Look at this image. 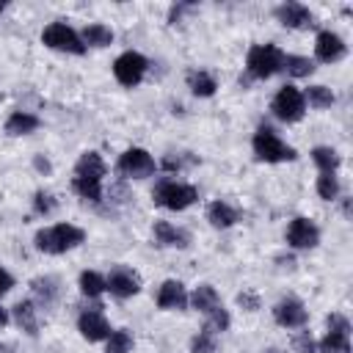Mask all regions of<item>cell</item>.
<instances>
[{"label": "cell", "instance_id": "1", "mask_svg": "<svg viewBox=\"0 0 353 353\" xmlns=\"http://www.w3.org/2000/svg\"><path fill=\"white\" fill-rule=\"evenodd\" d=\"M83 240H85V232L74 223H55V226L39 229L33 237L36 248L44 254H66V251L77 248Z\"/></svg>", "mask_w": 353, "mask_h": 353}, {"label": "cell", "instance_id": "2", "mask_svg": "<svg viewBox=\"0 0 353 353\" xmlns=\"http://www.w3.org/2000/svg\"><path fill=\"white\" fill-rule=\"evenodd\" d=\"M284 52L276 44H254L245 55V69L254 80H268L276 72H281Z\"/></svg>", "mask_w": 353, "mask_h": 353}, {"label": "cell", "instance_id": "3", "mask_svg": "<svg viewBox=\"0 0 353 353\" xmlns=\"http://www.w3.org/2000/svg\"><path fill=\"white\" fill-rule=\"evenodd\" d=\"M251 146H254V154L262 163H287V160H295V149L287 146L268 124L256 127V132L251 138Z\"/></svg>", "mask_w": 353, "mask_h": 353}, {"label": "cell", "instance_id": "4", "mask_svg": "<svg viewBox=\"0 0 353 353\" xmlns=\"http://www.w3.org/2000/svg\"><path fill=\"white\" fill-rule=\"evenodd\" d=\"M152 199H154L157 207L179 212V210H188L199 199V193H196L193 185H185V182H176V179H160L152 190Z\"/></svg>", "mask_w": 353, "mask_h": 353}, {"label": "cell", "instance_id": "5", "mask_svg": "<svg viewBox=\"0 0 353 353\" xmlns=\"http://www.w3.org/2000/svg\"><path fill=\"white\" fill-rule=\"evenodd\" d=\"M41 41L50 50H58V52H69V55H83L85 52V44H83L80 33L66 22H50L41 30Z\"/></svg>", "mask_w": 353, "mask_h": 353}, {"label": "cell", "instance_id": "6", "mask_svg": "<svg viewBox=\"0 0 353 353\" xmlns=\"http://www.w3.org/2000/svg\"><path fill=\"white\" fill-rule=\"evenodd\" d=\"M270 110L279 121H287V124H295L303 119L306 113V102H303V94L295 88V85H281L279 94L273 97L270 102Z\"/></svg>", "mask_w": 353, "mask_h": 353}, {"label": "cell", "instance_id": "7", "mask_svg": "<svg viewBox=\"0 0 353 353\" xmlns=\"http://www.w3.org/2000/svg\"><path fill=\"white\" fill-rule=\"evenodd\" d=\"M146 66H149V61H146L141 52L127 50V52H121V55L113 61V74H116V80H119L121 85L135 88V85L143 80Z\"/></svg>", "mask_w": 353, "mask_h": 353}, {"label": "cell", "instance_id": "8", "mask_svg": "<svg viewBox=\"0 0 353 353\" xmlns=\"http://www.w3.org/2000/svg\"><path fill=\"white\" fill-rule=\"evenodd\" d=\"M116 171H119L121 176H127V179H146V176L154 174V157H152L146 149L132 146V149H127V152L119 157Z\"/></svg>", "mask_w": 353, "mask_h": 353}, {"label": "cell", "instance_id": "9", "mask_svg": "<svg viewBox=\"0 0 353 353\" xmlns=\"http://www.w3.org/2000/svg\"><path fill=\"white\" fill-rule=\"evenodd\" d=\"M77 331H80V336L88 339V342H102V339L110 336V325H108V320H105L99 303H94L91 309L80 312V317H77Z\"/></svg>", "mask_w": 353, "mask_h": 353}, {"label": "cell", "instance_id": "10", "mask_svg": "<svg viewBox=\"0 0 353 353\" xmlns=\"http://www.w3.org/2000/svg\"><path fill=\"white\" fill-rule=\"evenodd\" d=\"M273 320L281 328H303L306 320H309V312H306V306L298 298H281L273 306Z\"/></svg>", "mask_w": 353, "mask_h": 353}, {"label": "cell", "instance_id": "11", "mask_svg": "<svg viewBox=\"0 0 353 353\" xmlns=\"http://www.w3.org/2000/svg\"><path fill=\"white\" fill-rule=\"evenodd\" d=\"M287 243L292 248H314L320 243V229L314 221L309 218H292L290 226H287Z\"/></svg>", "mask_w": 353, "mask_h": 353}, {"label": "cell", "instance_id": "12", "mask_svg": "<svg viewBox=\"0 0 353 353\" xmlns=\"http://www.w3.org/2000/svg\"><path fill=\"white\" fill-rule=\"evenodd\" d=\"M345 52H347V44L342 41L339 33H334V30H320L317 33V39H314V55H317V61L336 63V61L345 58Z\"/></svg>", "mask_w": 353, "mask_h": 353}, {"label": "cell", "instance_id": "13", "mask_svg": "<svg viewBox=\"0 0 353 353\" xmlns=\"http://www.w3.org/2000/svg\"><path fill=\"white\" fill-rule=\"evenodd\" d=\"M105 284H108L110 295H116V298H132V295L141 290L138 273L130 270V268H124V265H116V268L110 270V276L105 279Z\"/></svg>", "mask_w": 353, "mask_h": 353}, {"label": "cell", "instance_id": "14", "mask_svg": "<svg viewBox=\"0 0 353 353\" xmlns=\"http://www.w3.org/2000/svg\"><path fill=\"white\" fill-rule=\"evenodd\" d=\"M276 19L284 28H292V30H306V28L314 25V14L303 3H281L276 8Z\"/></svg>", "mask_w": 353, "mask_h": 353}, {"label": "cell", "instance_id": "15", "mask_svg": "<svg viewBox=\"0 0 353 353\" xmlns=\"http://www.w3.org/2000/svg\"><path fill=\"white\" fill-rule=\"evenodd\" d=\"M157 306L165 309V312H182L188 306V292H185V284L176 281V279H168L160 284L157 290Z\"/></svg>", "mask_w": 353, "mask_h": 353}, {"label": "cell", "instance_id": "16", "mask_svg": "<svg viewBox=\"0 0 353 353\" xmlns=\"http://www.w3.org/2000/svg\"><path fill=\"white\" fill-rule=\"evenodd\" d=\"M152 234L160 245L165 248H188L190 245V232H185L182 226H174L168 221H154L152 226Z\"/></svg>", "mask_w": 353, "mask_h": 353}, {"label": "cell", "instance_id": "17", "mask_svg": "<svg viewBox=\"0 0 353 353\" xmlns=\"http://www.w3.org/2000/svg\"><path fill=\"white\" fill-rule=\"evenodd\" d=\"M108 174V165L102 160L99 152H83L80 160L74 163V176H83V179H102Z\"/></svg>", "mask_w": 353, "mask_h": 353}, {"label": "cell", "instance_id": "18", "mask_svg": "<svg viewBox=\"0 0 353 353\" xmlns=\"http://www.w3.org/2000/svg\"><path fill=\"white\" fill-rule=\"evenodd\" d=\"M207 221H210L215 229H229V226H234V223L240 221V212H237L229 201L215 199V201L207 207Z\"/></svg>", "mask_w": 353, "mask_h": 353}, {"label": "cell", "instance_id": "19", "mask_svg": "<svg viewBox=\"0 0 353 353\" xmlns=\"http://www.w3.org/2000/svg\"><path fill=\"white\" fill-rule=\"evenodd\" d=\"M30 292H33V298L41 306H52L55 298H58V292H61V281L55 276H36L30 281Z\"/></svg>", "mask_w": 353, "mask_h": 353}, {"label": "cell", "instance_id": "20", "mask_svg": "<svg viewBox=\"0 0 353 353\" xmlns=\"http://www.w3.org/2000/svg\"><path fill=\"white\" fill-rule=\"evenodd\" d=\"M11 317H14V323H17L25 334H30V336L39 334V317H36V303H33V301H19V303H14Z\"/></svg>", "mask_w": 353, "mask_h": 353}, {"label": "cell", "instance_id": "21", "mask_svg": "<svg viewBox=\"0 0 353 353\" xmlns=\"http://www.w3.org/2000/svg\"><path fill=\"white\" fill-rule=\"evenodd\" d=\"M188 303H190L196 312L210 314L215 306H221V298H218V292H215L212 284H199V287L193 290V295L188 298Z\"/></svg>", "mask_w": 353, "mask_h": 353}, {"label": "cell", "instance_id": "22", "mask_svg": "<svg viewBox=\"0 0 353 353\" xmlns=\"http://www.w3.org/2000/svg\"><path fill=\"white\" fill-rule=\"evenodd\" d=\"M33 130H39V119L28 110H14L8 119H6V132L8 135H30Z\"/></svg>", "mask_w": 353, "mask_h": 353}, {"label": "cell", "instance_id": "23", "mask_svg": "<svg viewBox=\"0 0 353 353\" xmlns=\"http://www.w3.org/2000/svg\"><path fill=\"white\" fill-rule=\"evenodd\" d=\"M80 39L85 47H108V44H113V30L102 22H94V25H85Z\"/></svg>", "mask_w": 353, "mask_h": 353}, {"label": "cell", "instance_id": "24", "mask_svg": "<svg viewBox=\"0 0 353 353\" xmlns=\"http://www.w3.org/2000/svg\"><path fill=\"white\" fill-rule=\"evenodd\" d=\"M188 88H190L196 97H212L215 88H218V83H215L212 74H207V72H201V69H193V72H188Z\"/></svg>", "mask_w": 353, "mask_h": 353}, {"label": "cell", "instance_id": "25", "mask_svg": "<svg viewBox=\"0 0 353 353\" xmlns=\"http://www.w3.org/2000/svg\"><path fill=\"white\" fill-rule=\"evenodd\" d=\"M301 94H303V102H309V108H314V110H325V108H331L334 99H336L328 85H309V88L301 91Z\"/></svg>", "mask_w": 353, "mask_h": 353}, {"label": "cell", "instance_id": "26", "mask_svg": "<svg viewBox=\"0 0 353 353\" xmlns=\"http://www.w3.org/2000/svg\"><path fill=\"white\" fill-rule=\"evenodd\" d=\"M312 160L320 168V174H336V168L342 163L339 154H336V149H331V146H314L312 149Z\"/></svg>", "mask_w": 353, "mask_h": 353}, {"label": "cell", "instance_id": "27", "mask_svg": "<svg viewBox=\"0 0 353 353\" xmlns=\"http://www.w3.org/2000/svg\"><path fill=\"white\" fill-rule=\"evenodd\" d=\"M77 284H80V292H83L85 298H99V295L108 290L105 276L97 273V270H83L80 279H77Z\"/></svg>", "mask_w": 353, "mask_h": 353}, {"label": "cell", "instance_id": "28", "mask_svg": "<svg viewBox=\"0 0 353 353\" xmlns=\"http://www.w3.org/2000/svg\"><path fill=\"white\" fill-rule=\"evenodd\" d=\"M72 188L80 199L85 201H102V179H83V176H74L72 179Z\"/></svg>", "mask_w": 353, "mask_h": 353}, {"label": "cell", "instance_id": "29", "mask_svg": "<svg viewBox=\"0 0 353 353\" xmlns=\"http://www.w3.org/2000/svg\"><path fill=\"white\" fill-rule=\"evenodd\" d=\"M320 353H350V336L347 334H336V331H328L320 345H317Z\"/></svg>", "mask_w": 353, "mask_h": 353}, {"label": "cell", "instance_id": "30", "mask_svg": "<svg viewBox=\"0 0 353 353\" xmlns=\"http://www.w3.org/2000/svg\"><path fill=\"white\" fill-rule=\"evenodd\" d=\"M281 69H284L290 77H309V74L314 72V63H312L309 58H303V55H284Z\"/></svg>", "mask_w": 353, "mask_h": 353}, {"label": "cell", "instance_id": "31", "mask_svg": "<svg viewBox=\"0 0 353 353\" xmlns=\"http://www.w3.org/2000/svg\"><path fill=\"white\" fill-rule=\"evenodd\" d=\"M130 350H132V334L127 328L110 331V336L105 339V353H130Z\"/></svg>", "mask_w": 353, "mask_h": 353}, {"label": "cell", "instance_id": "32", "mask_svg": "<svg viewBox=\"0 0 353 353\" xmlns=\"http://www.w3.org/2000/svg\"><path fill=\"white\" fill-rule=\"evenodd\" d=\"M317 196L323 201H334L339 196V179H336V174H320L317 176Z\"/></svg>", "mask_w": 353, "mask_h": 353}, {"label": "cell", "instance_id": "33", "mask_svg": "<svg viewBox=\"0 0 353 353\" xmlns=\"http://www.w3.org/2000/svg\"><path fill=\"white\" fill-rule=\"evenodd\" d=\"M207 317V323H204V328L207 331H212V334H221V331H226L229 325H232V317H229V312L223 309V306H215L210 314H204Z\"/></svg>", "mask_w": 353, "mask_h": 353}, {"label": "cell", "instance_id": "34", "mask_svg": "<svg viewBox=\"0 0 353 353\" xmlns=\"http://www.w3.org/2000/svg\"><path fill=\"white\" fill-rule=\"evenodd\" d=\"M190 353H215V334L201 328L193 339H190Z\"/></svg>", "mask_w": 353, "mask_h": 353}, {"label": "cell", "instance_id": "35", "mask_svg": "<svg viewBox=\"0 0 353 353\" xmlns=\"http://www.w3.org/2000/svg\"><path fill=\"white\" fill-rule=\"evenodd\" d=\"M33 210H36L39 215H50V212L55 210V199H52V193H47V190H36V196H33Z\"/></svg>", "mask_w": 353, "mask_h": 353}, {"label": "cell", "instance_id": "36", "mask_svg": "<svg viewBox=\"0 0 353 353\" xmlns=\"http://www.w3.org/2000/svg\"><path fill=\"white\" fill-rule=\"evenodd\" d=\"M292 347H295V353H317V342L312 339L309 331H298L292 336Z\"/></svg>", "mask_w": 353, "mask_h": 353}, {"label": "cell", "instance_id": "37", "mask_svg": "<svg viewBox=\"0 0 353 353\" xmlns=\"http://www.w3.org/2000/svg\"><path fill=\"white\" fill-rule=\"evenodd\" d=\"M328 331H336V334H347V336H350V323H347V317L339 314V312L328 314Z\"/></svg>", "mask_w": 353, "mask_h": 353}, {"label": "cell", "instance_id": "38", "mask_svg": "<svg viewBox=\"0 0 353 353\" xmlns=\"http://www.w3.org/2000/svg\"><path fill=\"white\" fill-rule=\"evenodd\" d=\"M237 306H243L245 312H256V309H259V298H256V292H251V290L237 292Z\"/></svg>", "mask_w": 353, "mask_h": 353}, {"label": "cell", "instance_id": "39", "mask_svg": "<svg viewBox=\"0 0 353 353\" xmlns=\"http://www.w3.org/2000/svg\"><path fill=\"white\" fill-rule=\"evenodd\" d=\"M11 287H14V279H11V273H8L6 268H0V295H6Z\"/></svg>", "mask_w": 353, "mask_h": 353}, {"label": "cell", "instance_id": "40", "mask_svg": "<svg viewBox=\"0 0 353 353\" xmlns=\"http://www.w3.org/2000/svg\"><path fill=\"white\" fill-rule=\"evenodd\" d=\"M185 163H188L185 157H165V160H163V165H165L168 171H179V168H185Z\"/></svg>", "mask_w": 353, "mask_h": 353}, {"label": "cell", "instance_id": "41", "mask_svg": "<svg viewBox=\"0 0 353 353\" xmlns=\"http://www.w3.org/2000/svg\"><path fill=\"white\" fill-rule=\"evenodd\" d=\"M33 165H36L39 171H50V163H47L41 154H36V157H33Z\"/></svg>", "mask_w": 353, "mask_h": 353}, {"label": "cell", "instance_id": "42", "mask_svg": "<svg viewBox=\"0 0 353 353\" xmlns=\"http://www.w3.org/2000/svg\"><path fill=\"white\" fill-rule=\"evenodd\" d=\"M8 320H11V314H8V312L0 306V328H6V325H8Z\"/></svg>", "mask_w": 353, "mask_h": 353}, {"label": "cell", "instance_id": "43", "mask_svg": "<svg viewBox=\"0 0 353 353\" xmlns=\"http://www.w3.org/2000/svg\"><path fill=\"white\" fill-rule=\"evenodd\" d=\"M342 212H345V218H350V199L342 201Z\"/></svg>", "mask_w": 353, "mask_h": 353}, {"label": "cell", "instance_id": "44", "mask_svg": "<svg viewBox=\"0 0 353 353\" xmlns=\"http://www.w3.org/2000/svg\"><path fill=\"white\" fill-rule=\"evenodd\" d=\"M0 353H14V345H8V342H0Z\"/></svg>", "mask_w": 353, "mask_h": 353}, {"label": "cell", "instance_id": "45", "mask_svg": "<svg viewBox=\"0 0 353 353\" xmlns=\"http://www.w3.org/2000/svg\"><path fill=\"white\" fill-rule=\"evenodd\" d=\"M262 353H279V350H276V347H268V350H262Z\"/></svg>", "mask_w": 353, "mask_h": 353}, {"label": "cell", "instance_id": "46", "mask_svg": "<svg viewBox=\"0 0 353 353\" xmlns=\"http://www.w3.org/2000/svg\"><path fill=\"white\" fill-rule=\"evenodd\" d=\"M3 8H6V6H3V3H0V11H3Z\"/></svg>", "mask_w": 353, "mask_h": 353}, {"label": "cell", "instance_id": "47", "mask_svg": "<svg viewBox=\"0 0 353 353\" xmlns=\"http://www.w3.org/2000/svg\"><path fill=\"white\" fill-rule=\"evenodd\" d=\"M0 99H3V97H0Z\"/></svg>", "mask_w": 353, "mask_h": 353}]
</instances>
